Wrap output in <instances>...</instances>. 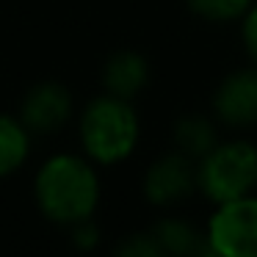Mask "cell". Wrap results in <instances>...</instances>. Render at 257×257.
<instances>
[{"label": "cell", "instance_id": "4", "mask_svg": "<svg viewBox=\"0 0 257 257\" xmlns=\"http://www.w3.org/2000/svg\"><path fill=\"white\" fill-rule=\"evenodd\" d=\"M205 238L221 257H257V196L216 205Z\"/></svg>", "mask_w": 257, "mask_h": 257}, {"label": "cell", "instance_id": "16", "mask_svg": "<svg viewBox=\"0 0 257 257\" xmlns=\"http://www.w3.org/2000/svg\"><path fill=\"white\" fill-rule=\"evenodd\" d=\"M188 257H221V254H218V251L216 249H213V246L210 243H207V238H202V243L199 246H196V249L194 251H191V254Z\"/></svg>", "mask_w": 257, "mask_h": 257}, {"label": "cell", "instance_id": "1", "mask_svg": "<svg viewBox=\"0 0 257 257\" xmlns=\"http://www.w3.org/2000/svg\"><path fill=\"white\" fill-rule=\"evenodd\" d=\"M102 185L97 163L83 152H56L34 174V202L47 221L75 227L94 218Z\"/></svg>", "mask_w": 257, "mask_h": 257}, {"label": "cell", "instance_id": "14", "mask_svg": "<svg viewBox=\"0 0 257 257\" xmlns=\"http://www.w3.org/2000/svg\"><path fill=\"white\" fill-rule=\"evenodd\" d=\"M69 229H72V243L78 246L80 251H91L97 243H100V229H97L94 218L80 221V224H75V227H69Z\"/></svg>", "mask_w": 257, "mask_h": 257}, {"label": "cell", "instance_id": "9", "mask_svg": "<svg viewBox=\"0 0 257 257\" xmlns=\"http://www.w3.org/2000/svg\"><path fill=\"white\" fill-rule=\"evenodd\" d=\"M34 150V133L17 113H0V180L17 174Z\"/></svg>", "mask_w": 257, "mask_h": 257}, {"label": "cell", "instance_id": "6", "mask_svg": "<svg viewBox=\"0 0 257 257\" xmlns=\"http://www.w3.org/2000/svg\"><path fill=\"white\" fill-rule=\"evenodd\" d=\"M72 113L75 102L67 86L56 80H39L25 91L17 116L34 136H53L61 127H67Z\"/></svg>", "mask_w": 257, "mask_h": 257}, {"label": "cell", "instance_id": "7", "mask_svg": "<svg viewBox=\"0 0 257 257\" xmlns=\"http://www.w3.org/2000/svg\"><path fill=\"white\" fill-rule=\"evenodd\" d=\"M213 113L227 127H254L257 124V67L229 72L213 94Z\"/></svg>", "mask_w": 257, "mask_h": 257}, {"label": "cell", "instance_id": "15", "mask_svg": "<svg viewBox=\"0 0 257 257\" xmlns=\"http://www.w3.org/2000/svg\"><path fill=\"white\" fill-rule=\"evenodd\" d=\"M240 39L249 53L251 64L257 67V3H251V9L243 14V28H240Z\"/></svg>", "mask_w": 257, "mask_h": 257}, {"label": "cell", "instance_id": "2", "mask_svg": "<svg viewBox=\"0 0 257 257\" xmlns=\"http://www.w3.org/2000/svg\"><path fill=\"white\" fill-rule=\"evenodd\" d=\"M78 136L83 155L97 166H116L136 152L141 139V122L133 100L100 94L80 111Z\"/></svg>", "mask_w": 257, "mask_h": 257}, {"label": "cell", "instance_id": "5", "mask_svg": "<svg viewBox=\"0 0 257 257\" xmlns=\"http://www.w3.org/2000/svg\"><path fill=\"white\" fill-rule=\"evenodd\" d=\"M196 185V161H191L183 152H166V155L155 158L144 172V191L147 202L155 207H174L183 199H188Z\"/></svg>", "mask_w": 257, "mask_h": 257}, {"label": "cell", "instance_id": "10", "mask_svg": "<svg viewBox=\"0 0 257 257\" xmlns=\"http://www.w3.org/2000/svg\"><path fill=\"white\" fill-rule=\"evenodd\" d=\"M218 144L216 124L202 113H185L174 124V150L188 155L191 161L205 158L213 147Z\"/></svg>", "mask_w": 257, "mask_h": 257}, {"label": "cell", "instance_id": "3", "mask_svg": "<svg viewBox=\"0 0 257 257\" xmlns=\"http://www.w3.org/2000/svg\"><path fill=\"white\" fill-rule=\"evenodd\" d=\"M196 185L213 202H232L257 191V144L246 139L218 141L196 161Z\"/></svg>", "mask_w": 257, "mask_h": 257}, {"label": "cell", "instance_id": "12", "mask_svg": "<svg viewBox=\"0 0 257 257\" xmlns=\"http://www.w3.org/2000/svg\"><path fill=\"white\" fill-rule=\"evenodd\" d=\"M254 0H185V6L202 20L210 23H232L251 9Z\"/></svg>", "mask_w": 257, "mask_h": 257}, {"label": "cell", "instance_id": "13", "mask_svg": "<svg viewBox=\"0 0 257 257\" xmlns=\"http://www.w3.org/2000/svg\"><path fill=\"white\" fill-rule=\"evenodd\" d=\"M113 257H172L166 251V246L158 240V235L152 232H136L127 235L122 243H116Z\"/></svg>", "mask_w": 257, "mask_h": 257}, {"label": "cell", "instance_id": "8", "mask_svg": "<svg viewBox=\"0 0 257 257\" xmlns=\"http://www.w3.org/2000/svg\"><path fill=\"white\" fill-rule=\"evenodd\" d=\"M150 80V64L136 50H119L102 67V89L113 97L133 100Z\"/></svg>", "mask_w": 257, "mask_h": 257}, {"label": "cell", "instance_id": "11", "mask_svg": "<svg viewBox=\"0 0 257 257\" xmlns=\"http://www.w3.org/2000/svg\"><path fill=\"white\" fill-rule=\"evenodd\" d=\"M152 232L158 235L166 251L172 257H188L196 246L202 243V235L194 229V224H188L185 218H177V216H166L152 227Z\"/></svg>", "mask_w": 257, "mask_h": 257}]
</instances>
